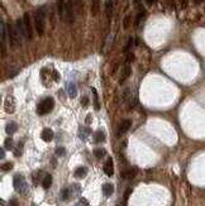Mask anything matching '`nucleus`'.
Instances as JSON below:
<instances>
[{
    "mask_svg": "<svg viewBox=\"0 0 205 206\" xmlns=\"http://www.w3.org/2000/svg\"><path fill=\"white\" fill-rule=\"evenodd\" d=\"M34 28L38 33V35H43L46 29V11L45 8H39L34 13Z\"/></svg>",
    "mask_w": 205,
    "mask_h": 206,
    "instance_id": "1",
    "label": "nucleus"
},
{
    "mask_svg": "<svg viewBox=\"0 0 205 206\" xmlns=\"http://www.w3.org/2000/svg\"><path fill=\"white\" fill-rule=\"evenodd\" d=\"M13 186L15 188L17 192H19L22 196H25V195H28V192H29V188H28V185H27L24 176L20 175V173H18L13 177Z\"/></svg>",
    "mask_w": 205,
    "mask_h": 206,
    "instance_id": "2",
    "label": "nucleus"
},
{
    "mask_svg": "<svg viewBox=\"0 0 205 206\" xmlns=\"http://www.w3.org/2000/svg\"><path fill=\"white\" fill-rule=\"evenodd\" d=\"M55 108V100L53 97L48 96V97H45L43 100H42L38 106H37V113L38 115H46V114H49Z\"/></svg>",
    "mask_w": 205,
    "mask_h": 206,
    "instance_id": "3",
    "label": "nucleus"
},
{
    "mask_svg": "<svg viewBox=\"0 0 205 206\" xmlns=\"http://www.w3.org/2000/svg\"><path fill=\"white\" fill-rule=\"evenodd\" d=\"M19 35H22V34L19 33L18 28L14 27L13 24H8V37H9V42H10L12 47L19 43Z\"/></svg>",
    "mask_w": 205,
    "mask_h": 206,
    "instance_id": "4",
    "label": "nucleus"
},
{
    "mask_svg": "<svg viewBox=\"0 0 205 206\" xmlns=\"http://www.w3.org/2000/svg\"><path fill=\"white\" fill-rule=\"evenodd\" d=\"M15 106H17V104H15V99H14V96L9 95V96L5 97V100H4V110L8 113V114H13V113L15 111Z\"/></svg>",
    "mask_w": 205,
    "mask_h": 206,
    "instance_id": "5",
    "label": "nucleus"
},
{
    "mask_svg": "<svg viewBox=\"0 0 205 206\" xmlns=\"http://www.w3.org/2000/svg\"><path fill=\"white\" fill-rule=\"evenodd\" d=\"M65 13H66L67 23L72 24L74 20H75V13H74V3H72V0H67V2H66Z\"/></svg>",
    "mask_w": 205,
    "mask_h": 206,
    "instance_id": "6",
    "label": "nucleus"
},
{
    "mask_svg": "<svg viewBox=\"0 0 205 206\" xmlns=\"http://www.w3.org/2000/svg\"><path fill=\"white\" fill-rule=\"evenodd\" d=\"M23 22H24L25 29H27V38L31 41L33 38V28H32V23H31V17L28 13H25L23 15Z\"/></svg>",
    "mask_w": 205,
    "mask_h": 206,
    "instance_id": "7",
    "label": "nucleus"
},
{
    "mask_svg": "<svg viewBox=\"0 0 205 206\" xmlns=\"http://www.w3.org/2000/svg\"><path fill=\"white\" fill-rule=\"evenodd\" d=\"M0 35H2V57H5L6 54V51H5V39H6V27H5V23L2 20L0 23Z\"/></svg>",
    "mask_w": 205,
    "mask_h": 206,
    "instance_id": "8",
    "label": "nucleus"
},
{
    "mask_svg": "<svg viewBox=\"0 0 205 206\" xmlns=\"http://www.w3.org/2000/svg\"><path fill=\"white\" fill-rule=\"evenodd\" d=\"M131 126H132V120L131 119H124L123 122L121 123V125H119L118 136H123V134H125L131 129Z\"/></svg>",
    "mask_w": 205,
    "mask_h": 206,
    "instance_id": "9",
    "label": "nucleus"
},
{
    "mask_svg": "<svg viewBox=\"0 0 205 206\" xmlns=\"http://www.w3.org/2000/svg\"><path fill=\"white\" fill-rule=\"evenodd\" d=\"M103 169H104V173L107 176H109V177H111L113 175H114V163H113L111 157H108V161L105 162Z\"/></svg>",
    "mask_w": 205,
    "mask_h": 206,
    "instance_id": "10",
    "label": "nucleus"
},
{
    "mask_svg": "<svg viewBox=\"0 0 205 206\" xmlns=\"http://www.w3.org/2000/svg\"><path fill=\"white\" fill-rule=\"evenodd\" d=\"M53 137H55V134H53V130L52 129H49V128H45L43 130H42V133H41V138H42V140L43 142H51L52 139H53Z\"/></svg>",
    "mask_w": 205,
    "mask_h": 206,
    "instance_id": "11",
    "label": "nucleus"
},
{
    "mask_svg": "<svg viewBox=\"0 0 205 206\" xmlns=\"http://www.w3.org/2000/svg\"><path fill=\"white\" fill-rule=\"evenodd\" d=\"M91 128H89V126H80V129H79V137H80V139L81 140H86L89 137H90V134H91Z\"/></svg>",
    "mask_w": 205,
    "mask_h": 206,
    "instance_id": "12",
    "label": "nucleus"
},
{
    "mask_svg": "<svg viewBox=\"0 0 205 206\" xmlns=\"http://www.w3.org/2000/svg\"><path fill=\"white\" fill-rule=\"evenodd\" d=\"M137 173H138V168H137V167H131V168L127 169V171H124V172L122 173V176L124 177L125 180H132V178H134V177H136Z\"/></svg>",
    "mask_w": 205,
    "mask_h": 206,
    "instance_id": "13",
    "label": "nucleus"
},
{
    "mask_svg": "<svg viewBox=\"0 0 205 206\" xmlns=\"http://www.w3.org/2000/svg\"><path fill=\"white\" fill-rule=\"evenodd\" d=\"M101 190H103L104 196L109 197V196H111V195H113V192H114V186H113L111 183H104V185H103V187H101Z\"/></svg>",
    "mask_w": 205,
    "mask_h": 206,
    "instance_id": "14",
    "label": "nucleus"
},
{
    "mask_svg": "<svg viewBox=\"0 0 205 206\" xmlns=\"http://www.w3.org/2000/svg\"><path fill=\"white\" fill-rule=\"evenodd\" d=\"M66 90H67V94H68V96L70 97H76V95H77V89H76V86H75V83H72V82H68V83H66Z\"/></svg>",
    "mask_w": 205,
    "mask_h": 206,
    "instance_id": "15",
    "label": "nucleus"
},
{
    "mask_svg": "<svg viewBox=\"0 0 205 206\" xmlns=\"http://www.w3.org/2000/svg\"><path fill=\"white\" fill-rule=\"evenodd\" d=\"M86 175H88V168L84 167V166L77 167L75 173H74V176L76 177V178H84V177H86Z\"/></svg>",
    "mask_w": 205,
    "mask_h": 206,
    "instance_id": "16",
    "label": "nucleus"
},
{
    "mask_svg": "<svg viewBox=\"0 0 205 206\" xmlns=\"http://www.w3.org/2000/svg\"><path fill=\"white\" fill-rule=\"evenodd\" d=\"M17 129H18V125H17V123H14V122H10V123H8L5 125V132H6L8 136H13V134L17 132Z\"/></svg>",
    "mask_w": 205,
    "mask_h": 206,
    "instance_id": "17",
    "label": "nucleus"
},
{
    "mask_svg": "<svg viewBox=\"0 0 205 206\" xmlns=\"http://www.w3.org/2000/svg\"><path fill=\"white\" fill-rule=\"evenodd\" d=\"M45 173H43V171H37V172H34L33 173V183L37 185L38 183H42V181H43V178H45Z\"/></svg>",
    "mask_w": 205,
    "mask_h": 206,
    "instance_id": "18",
    "label": "nucleus"
},
{
    "mask_svg": "<svg viewBox=\"0 0 205 206\" xmlns=\"http://www.w3.org/2000/svg\"><path fill=\"white\" fill-rule=\"evenodd\" d=\"M131 72H132V68H131V66H129V65L124 66V68H123V72H122V75H121V80H119V82H121V83H123V82H124V81H125V80L129 77Z\"/></svg>",
    "mask_w": 205,
    "mask_h": 206,
    "instance_id": "19",
    "label": "nucleus"
},
{
    "mask_svg": "<svg viewBox=\"0 0 205 206\" xmlns=\"http://www.w3.org/2000/svg\"><path fill=\"white\" fill-rule=\"evenodd\" d=\"M71 198H72V195H71L70 187H66L61 191V200L62 201H67V200H71Z\"/></svg>",
    "mask_w": 205,
    "mask_h": 206,
    "instance_id": "20",
    "label": "nucleus"
},
{
    "mask_svg": "<svg viewBox=\"0 0 205 206\" xmlns=\"http://www.w3.org/2000/svg\"><path fill=\"white\" fill-rule=\"evenodd\" d=\"M100 10V0H91V14L95 17Z\"/></svg>",
    "mask_w": 205,
    "mask_h": 206,
    "instance_id": "21",
    "label": "nucleus"
},
{
    "mask_svg": "<svg viewBox=\"0 0 205 206\" xmlns=\"http://www.w3.org/2000/svg\"><path fill=\"white\" fill-rule=\"evenodd\" d=\"M65 6H66V0H57V10H58V15H60L61 19L63 18Z\"/></svg>",
    "mask_w": 205,
    "mask_h": 206,
    "instance_id": "22",
    "label": "nucleus"
},
{
    "mask_svg": "<svg viewBox=\"0 0 205 206\" xmlns=\"http://www.w3.org/2000/svg\"><path fill=\"white\" fill-rule=\"evenodd\" d=\"M17 28H18L19 33L22 34L23 37H25V38H27V29H25V25H24L23 19H19V20H17Z\"/></svg>",
    "mask_w": 205,
    "mask_h": 206,
    "instance_id": "23",
    "label": "nucleus"
},
{
    "mask_svg": "<svg viewBox=\"0 0 205 206\" xmlns=\"http://www.w3.org/2000/svg\"><path fill=\"white\" fill-rule=\"evenodd\" d=\"M51 185H52V176L49 175V173H47V175L45 176L43 181H42V186H43L45 190H48L49 187H51Z\"/></svg>",
    "mask_w": 205,
    "mask_h": 206,
    "instance_id": "24",
    "label": "nucleus"
},
{
    "mask_svg": "<svg viewBox=\"0 0 205 206\" xmlns=\"http://www.w3.org/2000/svg\"><path fill=\"white\" fill-rule=\"evenodd\" d=\"M70 190H71V195H72V198L77 195L81 194V186L79 183H72L71 186H70Z\"/></svg>",
    "mask_w": 205,
    "mask_h": 206,
    "instance_id": "25",
    "label": "nucleus"
},
{
    "mask_svg": "<svg viewBox=\"0 0 205 206\" xmlns=\"http://www.w3.org/2000/svg\"><path fill=\"white\" fill-rule=\"evenodd\" d=\"M94 142L95 143H103V142H105V133L103 130H98L94 136Z\"/></svg>",
    "mask_w": 205,
    "mask_h": 206,
    "instance_id": "26",
    "label": "nucleus"
},
{
    "mask_svg": "<svg viewBox=\"0 0 205 206\" xmlns=\"http://www.w3.org/2000/svg\"><path fill=\"white\" fill-rule=\"evenodd\" d=\"M93 153L95 155V158H98V159H101L107 155V151H105L104 148H96V149H94Z\"/></svg>",
    "mask_w": 205,
    "mask_h": 206,
    "instance_id": "27",
    "label": "nucleus"
},
{
    "mask_svg": "<svg viewBox=\"0 0 205 206\" xmlns=\"http://www.w3.org/2000/svg\"><path fill=\"white\" fill-rule=\"evenodd\" d=\"M23 146H24V142L20 140L17 146V148L14 149V155H15V157H20V155L23 154Z\"/></svg>",
    "mask_w": 205,
    "mask_h": 206,
    "instance_id": "28",
    "label": "nucleus"
},
{
    "mask_svg": "<svg viewBox=\"0 0 205 206\" xmlns=\"http://www.w3.org/2000/svg\"><path fill=\"white\" fill-rule=\"evenodd\" d=\"M4 148L6 149V151H12V149L14 148V140L12 138H6L5 142H4Z\"/></svg>",
    "mask_w": 205,
    "mask_h": 206,
    "instance_id": "29",
    "label": "nucleus"
},
{
    "mask_svg": "<svg viewBox=\"0 0 205 206\" xmlns=\"http://www.w3.org/2000/svg\"><path fill=\"white\" fill-rule=\"evenodd\" d=\"M105 10H107V15L110 17L113 13V2L111 0H107V3H105Z\"/></svg>",
    "mask_w": 205,
    "mask_h": 206,
    "instance_id": "30",
    "label": "nucleus"
},
{
    "mask_svg": "<svg viewBox=\"0 0 205 206\" xmlns=\"http://www.w3.org/2000/svg\"><path fill=\"white\" fill-rule=\"evenodd\" d=\"M13 162H6V163H4V165H2V171L3 172H9V171H12V168H13Z\"/></svg>",
    "mask_w": 205,
    "mask_h": 206,
    "instance_id": "31",
    "label": "nucleus"
},
{
    "mask_svg": "<svg viewBox=\"0 0 205 206\" xmlns=\"http://www.w3.org/2000/svg\"><path fill=\"white\" fill-rule=\"evenodd\" d=\"M91 92H93V95H94V109L99 110L100 108H99V101H98V92H96V90L94 87L91 89Z\"/></svg>",
    "mask_w": 205,
    "mask_h": 206,
    "instance_id": "32",
    "label": "nucleus"
},
{
    "mask_svg": "<svg viewBox=\"0 0 205 206\" xmlns=\"http://www.w3.org/2000/svg\"><path fill=\"white\" fill-rule=\"evenodd\" d=\"M75 206H89V201L85 197H80L79 201L75 204Z\"/></svg>",
    "mask_w": 205,
    "mask_h": 206,
    "instance_id": "33",
    "label": "nucleus"
},
{
    "mask_svg": "<svg viewBox=\"0 0 205 206\" xmlns=\"http://www.w3.org/2000/svg\"><path fill=\"white\" fill-rule=\"evenodd\" d=\"M144 15H146V11H144V9H142V10H141V13L137 15V19H136V25H137V27L139 25L141 20H142V19L144 18Z\"/></svg>",
    "mask_w": 205,
    "mask_h": 206,
    "instance_id": "34",
    "label": "nucleus"
},
{
    "mask_svg": "<svg viewBox=\"0 0 205 206\" xmlns=\"http://www.w3.org/2000/svg\"><path fill=\"white\" fill-rule=\"evenodd\" d=\"M66 153V149L63 147H57L56 148V155H60V157H62V155H65Z\"/></svg>",
    "mask_w": 205,
    "mask_h": 206,
    "instance_id": "35",
    "label": "nucleus"
},
{
    "mask_svg": "<svg viewBox=\"0 0 205 206\" xmlns=\"http://www.w3.org/2000/svg\"><path fill=\"white\" fill-rule=\"evenodd\" d=\"M132 43H133V38L131 37V38L128 39V42H127V44H125V47H124V49H123V52L129 51V49H131V47H132Z\"/></svg>",
    "mask_w": 205,
    "mask_h": 206,
    "instance_id": "36",
    "label": "nucleus"
},
{
    "mask_svg": "<svg viewBox=\"0 0 205 206\" xmlns=\"http://www.w3.org/2000/svg\"><path fill=\"white\" fill-rule=\"evenodd\" d=\"M61 80V75H60V72H57L56 70H53V81L55 82H58Z\"/></svg>",
    "mask_w": 205,
    "mask_h": 206,
    "instance_id": "37",
    "label": "nucleus"
},
{
    "mask_svg": "<svg viewBox=\"0 0 205 206\" xmlns=\"http://www.w3.org/2000/svg\"><path fill=\"white\" fill-rule=\"evenodd\" d=\"M81 105H82V106H88V105H89V97H88L86 95H84V96L81 97Z\"/></svg>",
    "mask_w": 205,
    "mask_h": 206,
    "instance_id": "38",
    "label": "nucleus"
},
{
    "mask_svg": "<svg viewBox=\"0 0 205 206\" xmlns=\"http://www.w3.org/2000/svg\"><path fill=\"white\" fill-rule=\"evenodd\" d=\"M132 188H128V190H125V192H124V201H127L128 200V197L131 196V194H132Z\"/></svg>",
    "mask_w": 205,
    "mask_h": 206,
    "instance_id": "39",
    "label": "nucleus"
},
{
    "mask_svg": "<svg viewBox=\"0 0 205 206\" xmlns=\"http://www.w3.org/2000/svg\"><path fill=\"white\" fill-rule=\"evenodd\" d=\"M128 25H129V17H125V19H124V24H123V27L125 28H128Z\"/></svg>",
    "mask_w": 205,
    "mask_h": 206,
    "instance_id": "40",
    "label": "nucleus"
},
{
    "mask_svg": "<svg viewBox=\"0 0 205 206\" xmlns=\"http://www.w3.org/2000/svg\"><path fill=\"white\" fill-rule=\"evenodd\" d=\"M9 205L10 206H18V201L15 200V198H12V200L9 201Z\"/></svg>",
    "mask_w": 205,
    "mask_h": 206,
    "instance_id": "41",
    "label": "nucleus"
},
{
    "mask_svg": "<svg viewBox=\"0 0 205 206\" xmlns=\"http://www.w3.org/2000/svg\"><path fill=\"white\" fill-rule=\"evenodd\" d=\"M85 123H86V124H90V123H91V115H90V114L86 116V119H85Z\"/></svg>",
    "mask_w": 205,
    "mask_h": 206,
    "instance_id": "42",
    "label": "nucleus"
},
{
    "mask_svg": "<svg viewBox=\"0 0 205 206\" xmlns=\"http://www.w3.org/2000/svg\"><path fill=\"white\" fill-rule=\"evenodd\" d=\"M2 153H0V157H2V159L5 157V148H2V151H0Z\"/></svg>",
    "mask_w": 205,
    "mask_h": 206,
    "instance_id": "43",
    "label": "nucleus"
},
{
    "mask_svg": "<svg viewBox=\"0 0 205 206\" xmlns=\"http://www.w3.org/2000/svg\"><path fill=\"white\" fill-rule=\"evenodd\" d=\"M193 3L196 4V5H199V4H203V3H204V0H193Z\"/></svg>",
    "mask_w": 205,
    "mask_h": 206,
    "instance_id": "44",
    "label": "nucleus"
},
{
    "mask_svg": "<svg viewBox=\"0 0 205 206\" xmlns=\"http://www.w3.org/2000/svg\"><path fill=\"white\" fill-rule=\"evenodd\" d=\"M154 2H156V0H146V3H147L148 5H152Z\"/></svg>",
    "mask_w": 205,
    "mask_h": 206,
    "instance_id": "45",
    "label": "nucleus"
},
{
    "mask_svg": "<svg viewBox=\"0 0 205 206\" xmlns=\"http://www.w3.org/2000/svg\"><path fill=\"white\" fill-rule=\"evenodd\" d=\"M75 2H76V4H79L80 6L82 5V2H84V0H75Z\"/></svg>",
    "mask_w": 205,
    "mask_h": 206,
    "instance_id": "46",
    "label": "nucleus"
},
{
    "mask_svg": "<svg viewBox=\"0 0 205 206\" xmlns=\"http://www.w3.org/2000/svg\"><path fill=\"white\" fill-rule=\"evenodd\" d=\"M0 206H8V205H5V202L2 200V201H0ZM9 206H10V205H9Z\"/></svg>",
    "mask_w": 205,
    "mask_h": 206,
    "instance_id": "47",
    "label": "nucleus"
},
{
    "mask_svg": "<svg viewBox=\"0 0 205 206\" xmlns=\"http://www.w3.org/2000/svg\"><path fill=\"white\" fill-rule=\"evenodd\" d=\"M204 10H205V9H204Z\"/></svg>",
    "mask_w": 205,
    "mask_h": 206,
    "instance_id": "48",
    "label": "nucleus"
}]
</instances>
